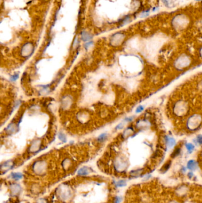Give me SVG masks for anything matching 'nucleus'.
<instances>
[{"label":"nucleus","mask_w":202,"mask_h":203,"mask_svg":"<svg viewBox=\"0 0 202 203\" xmlns=\"http://www.w3.org/2000/svg\"><path fill=\"white\" fill-rule=\"evenodd\" d=\"M189 108L190 107L187 101L183 99H178L173 102L171 110L174 117L181 118L187 115Z\"/></svg>","instance_id":"f257e3e1"},{"label":"nucleus","mask_w":202,"mask_h":203,"mask_svg":"<svg viewBox=\"0 0 202 203\" xmlns=\"http://www.w3.org/2000/svg\"><path fill=\"white\" fill-rule=\"evenodd\" d=\"M192 57L187 54H182L175 59L173 67L178 71H183L189 68L193 64Z\"/></svg>","instance_id":"f03ea898"},{"label":"nucleus","mask_w":202,"mask_h":203,"mask_svg":"<svg viewBox=\"0 0 202 203\" xmlns=\"http://www.w3.org/2000/svg\"><path fill=\"white\" fill-rule=\"evenodd\" d=\"M202 125V115L195 113L188 116L185 121V126L188 131L195 132Z\"/></svg>","instance_id":"7ed1b4c3"},{"label":"nucleus","mask_w":202,"mask_h":203,"mask_svg":"<svg viewBox=\"0 0 202 203\" xmlns=\"http://www.w3.org/2000/svg\"><path fill=\"white\" fill-rule=\"evenodd\" d=\"M191 187L186 183H182L176 185L172 191L173 195L177 199H184L188 197L191 193Z\"/></svg>","instance_id":"20e7f679"},{"label":"nucleus","mask_w":202,"mask_h":203,"mask_svg":"<svg viewBox=\"0 0 202 203\" xmlns=\"http://www.w3.org/2000/svg\"><path fill=\"white\" fill-rule=\"evenodd\" d=\"M172 25L174 29L183 30L188 25V19L184 14H179L172 19Z\"/></svg>","instance_id":"39448f33"},{"label":"nucleus","mask_w":202,"mask_h":203,"mask_svg":"<svg viewBox=\"0 0 202 203\" xmlns=\"http://www.w3.org/2000/svg\"><path fill=\"white\" fill-rule=\"evenodd\" d=\"M164 141L165 146L168 149H171L175 147L177 144L175 139L170 136H165L164 137Z\"/></svg>","instance_id":"423d86ee"},{"label":"nucleus","mask_w":202,"mask_h":203,"mask_svg":"<svg viewBox=\"0 0 202 203\" xmlns=\"http://www.w3.org/2000/svg\"><path fill=\"white\" fill-rule=\"evenodd\" d=\"M185 166L188 171L194 172L198 169V164L196 160L191 159L187 162Z\"/></svg>","instance_id":"0eeeda50"},{"label":"nucleus","mask_w":202,"mask_h":203,"mask_svg":"<svg viewBox=\"0 0 202 203\" xmlns=\"http://www.w3.org/2000/svg\"><path fill=\"white\" fill-rule=\"evenodd\" d=\"M172 160L171 159L167 160L162 165V166L161 167V168L159 169V171L160 173L165 174L167 172H168L169 171V170L171 169V167L172 166Z\"/></svg>","instance_id":"6e6552de"},{"label":"nucleus","mask_w":202,"mask_h":203,"mask_svg":"<svg viewBox=\"0 0 202 203\" xmlns=\"http://www.w3.org/2000/svg\"><path fill=\"white\" fill-rule=\"evenodd\" d=\"M145 173V169L144 168H138L135 170H132L130 172V176L135 178L138 177H142V176Z\"/></svg>","instance_id":"1a4fd4ad"},{"label":"nucleus","mask_w":202,"mask_h":203,"mask_svg":"<svg viewBox=\"0 0 202 203\" xmlns=\"http://www.w3.org/2000/svg\"><path fill=\"white\" fill-rule=\"evenodd\" d=\"M182 152V149L180 146H177L174 147V149L172 150V152L170 154V159H175L179 157Z\"/></svg>","instance_id":"9d476101"},{"label":"nucleus","mask_w":202,"mask_h":203,"mask_svg":"<svg viewBox=\"0 0 202 203\" xmlns=\"http://www.w3.org/2000/svg\"><path fill=\"white\" fill-rule=\"evenodd\" d=\"M185 149L187 150V152L188 153V154H191L192 153H193V152L195 150V146L194 144L188 142L186 143L184 145Z\"/></svg>","instance_id":"9b49d317"},{"label":"nucleus","mask_w":202,"mask_h":203,"mask_svg":"<svg viewBox=\"0 0 202 203\" xmlns=\"http://www.w3.org/2000/svg\"><path fill=\"white\" fill-rule=\"evenodd\" d=\"M81 39L83 41H87L92 38V36L86 32H81Z\"/></svg>","instance_id":"f8f14e48"},{"label":"nucleus","mask_w":202,"mask_h":203,"mask_svg":"<svg viewBox=\"0 0 202 203\" xmlns=\"http://www.w3.org/2000/svg\"><path fill=\"white\" fill-rule=\"evenodd\" d=\"M193 141L196 145L201 146L202 145V134L197 135L194 138Z\"/></svg>","instance_id":"ddd939ff"},{"label":"nucleus","mask_w":202,"mask_h":203,"mask_svg":"<svg viewBox=\"0 0 202 203\" xmlns=\"http://www.w3.org/2000/svg\"><path fill=\"white\" fill-rule=\"evenodd\" d=\"M89 169L88 167H83L79 169V170L78 171V174L79 175L84 176V175H88L89 173Z\"/></svg>","instance_id":"4468645a"},{"label":"nucleus","mask_w":202,"mask_h":203,"mask_svg":"<svg viewBox=\"0 0 202 203\" xmlns=\"http://www.w3.org/2000/svg\"><path fill=\"white\" fill-rule=\"evenodd\" d=\"M107 138V134L106 133H103L100 135L98 137V140L100 142H103Z\"/></svg>","instance_id":"2eb2a0df"},{"label":"nucleus","mask_w":202,"mask_h":203,"mask_svg":"<svg viewBox=\"0 0 202 203\" xmlns=\"http://www.w3.org/2000/svg\"><path fill=\"white\" fill-rule=\"evenodd\" d=\"M12 178L15 180H19L22 178L23 175L20 173H12Z\"/></svg>","instance_id":"dca6fc26"},{"label":"nucleus","mask_w":202,"mask_h":203,"mask_svg":"<svg viewBox=\"0 0 202 203\" xmlns=\"http://www.w3.org/2000/svg\"><path fill=\"white\" fill-rule=\"evenodd\" d=\"M142 178L144 181H148L152 178V175L150 173H145L142 176Z\"/></svg>","instance_id":"f3484780"},{"label":"nucleus","mask_w":202,"mask_h":203,"mask_svg":"<svg viewBox=\"0 0 202 203\" xmlns=\"http://www.w3.org/2000/svg\"><path fill=\"white\" fill-rule=\"evenodd\" d=\"M58 138L62 142H66V136L63 133H62V132H61V133H59L58 134Z\"/></svg>","instance_id":"a211bd4d"},{"label":"nucleus","mask_w":202,"mask_h":203,"mask_svg":"<svg viewBox=\"0 0 202 203\" xmlns=\"http://www.w3.org/2000/svg\"><path fill=\"white\" fill-rule=\"evenodd\" d=\"M163 4L167 7H170L172 4L173 0H162Z\"/></svg>","instance_id":"6ab92c4d"},{"label":"nucleus","mask_w":202,"mask_h":203,"mask_svg":"<svg viewBox=\"0 0 202 203\" xmlns=\"http://www.w3.org/2000/svg\"><path fill=\"white\" fill-rule=\"evenodd\" d=\"M186 176H187V178L188 179H190V180H193L194 178V177H195L194 172H193V171H188V172H187V173L186 174Z\"/></svg>","instance_id":"aec40b11"},{"label":"nucleus","mask_w":202,"mask_h":203,"mask_svg":"<svg viewBox=\"0 0 202 203\" xmlns=\"http://www.w3.org/2000/svg\"><path fill=\"white\" fill-rule=\"evenodd\" d=\"M145 107L144 105H139L136 108L135 110V112L136 114H140L144 111V110L145 109Z\"/></svg>","instance_id":"412c9836"},{"label":"nucleus","mask_w":202,"mask_h":203,"mask_svg":"<svg viewBox=\"0 0 202 203\" xmlns=\"http://www.w3.org/2000/svg\"><path fill=\"white\" fill-rule=\"evenodd\" d=\"M127 182L125 180H120L117 182V185L119 187H123L126 186Z\"/></svg>","instance_id":"4be33fe9"},{"label":"nucleus","mask_w":202,"mask_h":203,"mask_svg":"<svg viewBox=\"0 0 202 203\" xmlns=\"http://www.w3.org/2000/svg\"><path fill=\"white\" fill-rule=\"evenodd\" d=\"M149 13H150V12L149 10H146V11H144L142 13H141V17L142 18H144V17H146L147 16H148L149 15Z\"/></svg>","instance_id":"5701e85b"},{"label":"nucleus","mask_w":202,"mask_h":203,"mask_svg":"<svg viewBox=\"0 0 202 203\" xmlns=\"http://www.w3.org/2000/svg\"><path fill=\"white\" fill-rule=\"evenodd\" d=\"M19 77V74H14L13 75H12L11 77H10V80L12 81H16Z\"/></svg>","instance_id":"b1692460"},{"label":"nucleus","mask_w":202,"mask_h":203,"mask_svg":"<svg viewBox=\"0 0 202 203\" xmlns=\"http://www.w3.org/2000/svg\"><path fill=\"white\" fill-rule=\"evenodd\" d=\"M134 119V117H126L124 120L123 121L125 123H130L131 121H132Z\"/></svg>","instance_id":"393cba45"},{"label":"nucleus","mask_w":202,"mask_h":203,"mask_svg":"<svg viewBox=\"0 0 202 203\" xmlns=\"http://www.w3.org/2000/svg\"><path fill=\"white\" fill-rule=\"evenodd\" d=\"M124 123H125V122L123 121V123H121L119 124H118L116 126V130H121V129L123 128V127H124Z\"/></svg>","instance_id":"a878e982"},{"label":"nucleus","mask_w":202,"mask_h":203,"mask_svg":"<svg viewBox=\"0 0 202 203\" xmlns=\"http://www.w3.org/2000/svg\"><path fill=\"white\" fill-rule=\"evenodd\" d=\"M93 44V42L92 41H90V42H88L87 43H85V44L84 45V47L86 49H87L91 45H92Z\"/></svg>","instance_id":"bb28decb"},{"label":"nucleus","mask_w":202,"mask_h":203,"mask_svg":"<svg viewBox=\"0 0 202 203\" xmlns=\"http://www.w3.org/2000/svg\"><path fill=\"white\" fill-rule=\"evenodd\" d=\"M198 88L201 90L202 91V80H201L198 84Z\"/></svg>","instance_id":"cd10ccee"},{"label":"nucleus","mask_w":202,"mask_h":203,"mask_svg":"<svg viewBox=\"0 0 202 203\" xmlns=\"http://www.w3.org/2000/svg\"><path fill=\"white\" fill-rule=\"evenodd\" d=\"M198 54H199L200 57L202 59V46L200 48V49L198 50Z\"/></svg>","instance_id":"c85d7f7f"},{"label":"nucleus","mask_w":202,"mask_h":203,"mask_svg":"<svg viewBox=\"0 0 202 203\" xmlns=\"http://www.w3.org/2000/svg\"><path fill=\"white\" fill-rule=\"evenodd\" d=\"M195 1H201V0H195Z\"/></svg>","instance_id":"c756f323"}]
</instances>
